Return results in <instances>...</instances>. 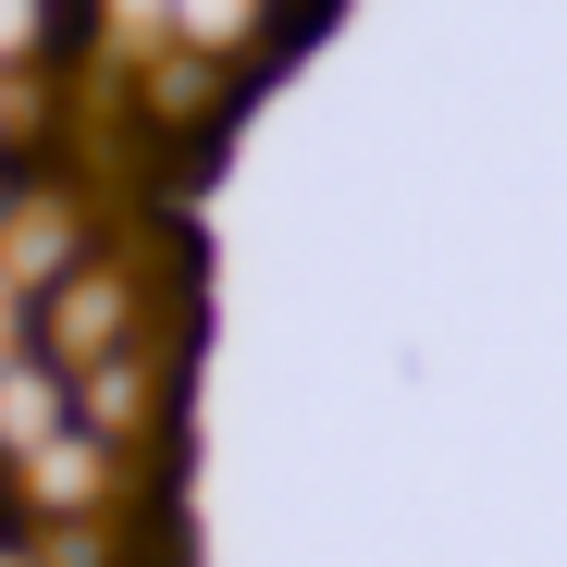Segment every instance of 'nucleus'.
Returning <instances> with one entry per match:
<instances>
[{
  "instance_id": "nucleus-1",
  "label": "nucleus",
  "mask_w": 567,
  "mask_h": 567,
  "mask_svg": "<svg viewBox=\"0 0 567 567\" xmlns=\"http://www.w3.org/2000/svg\"><path fill=\"white\" fill-rule=\"evenodd\" d=\"M25 346L62 370V383H86L100 358H136V346H161V284H148V259H136V247H100L86 271H62L50 297L25 309Z\"/></svg>"
},
{
  "instance_id": "nucleus-2",
  "label": "nucleus",
  "mask_w": 567,
  "mask_h": 567,
  "mask_svg": "<svg viewBox=\"0 0 567 567\" xmlns=\"http://www.w3.org/2000/svg\"><path fill=\"white\" fill-rule=\"evenodd\" d=\"M112 247V223H100V185H74L62 161H38V173H13L0 185V297L13 309H38L62 271H86Z\"/></svg>"
},
{
  "instance_id": "nucleus-3",
  "label": "nucleus",
  "mask_w": 567,
  "mask_h": 567,
  "mask_svg": "<svg viewBox=\"0 0 567 567\" xmlns=\"http://www.w3.org/2000/svg\"><path fill=\"white\" fill-rule=\"evenodd\" d=\"M173 383H185V346L161 333V346H136V358H100V370H86V383H74V420L100 432V444H124V456H161Z\"/></svg>"
},
{
  "instance_id": "nucleus-4",
  "label": "nucleus",
  "mask_w": 567,
  "mask_h": 567,
  "mask_svg": "<svg viewBox=\"0 0 567 567\" xmlns=\"http://www.w3.org/2000/svg\"><path fill=\"white\" fill-rule=\"evenodd\" d=\"M321 0H173V50H198V62H235L247 86L309 38Z\"/></svg>"
},
{
  "instance_id": "nucleus-5",
  "label": "nucleus",
  "mask_w": 567,
  "mask_h": 567,
  "mask_svg": "<svg viewBox=\"0 0 567 567\" xmlns=\"http://www.w3.org/2000/svg\"><path fill=\"white\" fill-rule=\"evenodd\" d=\"M74 432V383L25 346V358H0V468H25L38 444H62Z\"/></svg>"
},
{
  "instance_id": "nucleus-6",
  "label": "nucleus",
  "mask_w": 567,
  "mask_h": 567,
  "mask_svg": "<svg viewBox=\"0 0 567 567\" xmlns=\"http://www.w3.org/2000/svg\"><path fill=\"white\" fill-rule=\"evenodd\" d=\"M74 62H86V13H74V0H0V74L62 86Z\"/></svg>"
},
{
  "instance_id": "nucleus-7",
  "label": "nucleus",
  "mask_w": 567,
  "mask_h": 567,
  "mask_svg": "<svg viewBox=\"0 0 567 567\" xmlns=\"http://www.w3.org/2000/svg\"><path fill=\"white\" fill-rule=\"evenodd\" d=\"M38 161H50V86L0 74V185H13V173H38Z\"/></svg>"
}]
</instances>
